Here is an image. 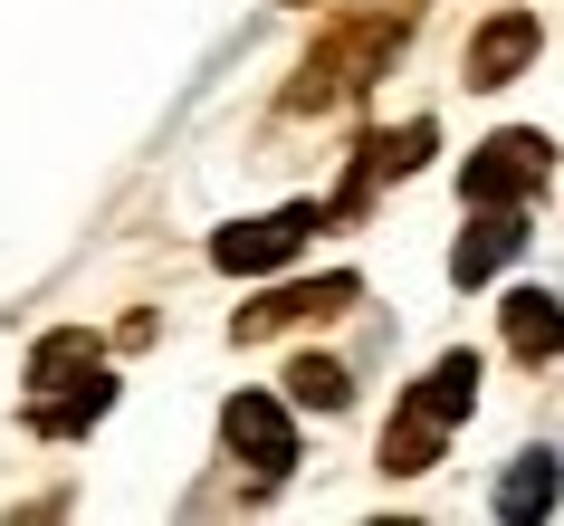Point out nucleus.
<instances>
[{
    "label": "nucleus",
    "instance_id": "f257e3e1",
    "mask_svg": "<svg viewBox=\"0 0 564 526\" xmlns=\"http://www.w3.org/2000/svg\"><path fill=\"white\" fill-rule=\"evenodd\" d=\"M412 20H421V0H364L345 20H326V39L306 49L297 87H288V116H335V106H355V96L392 67V49L412 39Z\"/></svg>",
    "mask_w": 564,
    "mask_h": 526
},
{
    "label": "nucleus",
    "instance_id": "f03ea898",
    "mask_svg": "<svg viewBox=\"0 0 564 526\" xmlns=\"http://www.w3.org/2000/svg\"><path fill=\"white\" fill-rule=\"evenodd\" d=\"M106 402H116V383H106V345H96L87 325L39 335V354H30V431L77 440Z\"/></svg>",
    "mask_w": 564,
    "mask_h": 526
},
{
    "label": "nucleus",
    "instance_id": "7ed1b4c3",
    "mask_svg": "<svg viewBox=\"0 0 564 526\" xmlns=\"http://www.w3.org/2000/svg\"><path fill=\"white\" fill-rule=\"evenodd\" d=\"M469 402H478V354L459 345V354H441V364L402 393V411L383 421V469L392 479H421V469L441 460V440L469 421Z\"/></svg>",
    "mask_w": 564,
    "mask_h": 526
},
{
    "label": "nucleus",
    "instance_id": "20e7f679",
    "mask_svg": "<svg viewBox=\"0 0 564 526\" xmlns=\"http://www.w3.org/2000/svg\"><path fill=\"white\" fill-rule=\"evenodd\" d=\"M545 173H555V144L527 135V125H507V135H488V144L469 153L459 192H469V211H517L527 192H545Z\"/></svg>",
    "mask_w": 564,
    "mask_h": 526
},
{
    "label": "nucleus",
    "instance_id": "39448f33",
    "mask_svg": "<svg viewBox=\"0 0 564 526\" xmlns=\"http://www.w3.org/2000/svg\"><path fill=\"white\" fill-rule=\"evenodd\" d=\"M355 297H364L355 268H335V278H297V288H268L259 307H239L230 335H239V345H268V335H288V325H326V316H345Z\"/></svg>",
    "mask_w": 564,
    "mask_h": 526
},
{
    "label": "nucleus",
    "instance_id": "423d86ee",
    "mask_svg": "<svg viewBox=\"0 0 564 526\" xmlns=\"http://www.w3.org/2000/svg\"><path fill=\"white\" fill-rule=\"evenodd\" d=\"M220 440H230V460H249L259 479H288V469H297V421H288L278 393H230Z\"/></svg>",
    "mask_w": 564,
    "mask_h": 526
},
{
    "label": "nucleus",
    "instance_id": "0eeeda50",
    "mask_svg": "<svg viewBox=\"0 0 564 526\" xmlns=\"http://www.w3.org/2000/svg\"><path fill=\"white\" fill-rule=\"evenodd\" d=\"M326 211L316 202H288V211H268V221H239V230H220L210 239V259L230 268V278H259V268H278V259H297L306 249V230H316Z\"/></svg>",
    "mask_w": 564,
    "mask_h": 526
},
{
    "label": "nucleus",
    "instance_id": "6e6552de",
    "mask_svg": "<svg viewBox=\"0 0 564 526\" xmlns=\"http://www.w3.org/2000/svg\"><path fill=\"white\" fill-rule=\"evenodd\" d=\"M517 249H527V221H517V211H478L469 230H459V249H449V278H459V288H488Z\"/></svg>",
    "mask_w": 564,
    "mask_h": 526
},
{
    "label": "nucleus",
    "instance_id": "1a4fd4ad",
    "mask_svg": "<svg viewBox=\"0 0 564 526\" xmlns=\"http://www.w3.org/2000/svg\"><path fill=\"white\" fill-rule=\"evenodd\" d=\"M535 39H545V30H535V10H498V20L469 39V87H507V77L535 58Z\"/></svg>",
    "mask_w": 564,
    "mask_h": 526
},
{
    "label": "nucleus",
    "instance_id": "9d476101",
    "mask_svg": "<svg viewBox=\"0 0 564 526\" xmlns=\"http://www.w3.org/2000/svg\"><path fill=\"white\" fill-rule=\"evenodd\" d=\"M507 354H517V364H555L564 354V297H545V288L507 297Z\"/></svg>",
    "mask_w": 564,
    "mask_h": 526
},
{
    "label": "nucleus",
    "instance_id": "9b49d317",
    "mask_svg": "<svg viewBox=\"0 0 564 526\" xmlns=\"http://www.w3.org/2000/svg\"><path fill=\"white\" fill-rule=\"evenodd\" d=\"M555 489H564V469L545 460V450H527V460L498 479V517H535V507H555Z\"/></svg>",
    "mask_w": 564,
    "mask_h": 526
},
{
    "label": "nucleus",
    "instance_id": "f8f14e48",
    "mask_svg": "<svg viewBox=\"0 0 564 526\" xmlns=\"http://www.w3.org/2000/svg\"><path fill=\"white\" fill-rule=\"evenodd\" d=\"M288 393H297L306 411H345V402H355L345 364H326V354H297V364H288Z\"/></svg>",
    "mask_w": 564,
    "mask_h": 526
},
{
    "label": "nucleus",
    "instance_id": "ddd939ff",
    "mask_svg": "<svg viewBox=\"0 0 564 526\" xmlns=\"http://www.w3.org/2000/svg\"><path fill=\"white\" fill-rule=\"evenodd\" d=\"M297 10H306V0H297Z\"/></svg>",
    "mask_w": 564,
    "mask_h": 526
}]
</instances>
